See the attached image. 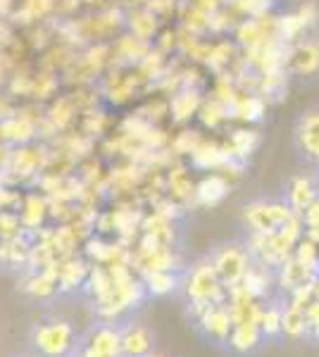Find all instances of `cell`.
<instances>
[{"instance_id": "6da1fadb", "label": "cell", "mask_w": 319, "mask_h": 357, "mask_svg": "<svg viewBox=\"0 0 319 357\" xmlns=\"http://www.w3.org/2000/svg\"><path fill=\"white\" fill-rule=\"evenodd\" d=\"M184 286H186V298H188L193 319H198V314L207 307V305L226 303V286L219 281V276L214 272L210 260H202L195 264V267L188 272Z\"/></svg>"}, {"instance_id": "7a4b0ae2", "label": "cell", "mask_w": 319, "mask_h": 357, "mask_svg": "<svg viewBox=\"0 0 319 357\" xmlns=\"http://www.w3.org/2000/svg\"><path fill=\"white\" fill-rule=\"evenodd\" d=\"M31 341L43 357H67L74 350V329L62 319L45 321L34 329Z\"/></svg>"}, {"instance_id": "3957f363", "label": "cell", "mask_w": 319, "mask_h": 357, "mask_svg": "<svg viewBox=\"0 0 319 357\" xmlns=\"http://www.w3.org/2000/svg\"><path fill=\"white\" fill-rule=\"evenodd\" d=\"M291 215L293 210L288 207V203H281V200H258V203H251L246 207L243 220H246L253 234H274L276 229L286 224Z\"/></svg>"}, {"instance_id": "277c9868", "label": "cell", "mask_w": 319, "mask_h": 357, "mask_svg": "<svg viewBox=\"0 0 319 357\" xmlns=\"http://www.w3.org/2000/svg\"><path fill=\"white\" fill-rule=\"evenodd\" d=\"M210 262L219 276V281L229 289V286L241 284L243 276H246V272L251 269L253 257L243 245H222L210 257Z\"/></svg>"}, {"instance_id": "5b68a950", "label": "cell", "mask_w": 319, "mask_h": 357, "mask_svg": "<svg viewBox=\"0 0 319 357\" xmlns=\"http://www.w3.org/2000/svg\"><path fill=\"white\" fill-rule=\"evenodd\" d=\"M198 326L202 331V336L210 338L212 343H226L229 341L231 326H234V319H231L229 305L226 303H212L207 305L205 310L198 314Z\"/></svg>"}, {"instance_id": "8992f818", "label": "cell", "mask_w": 319, "mask_h": 357, "mask_svg": "<svg viewBox=\"0 0 319 357\" xmlns=\"http://www.w3.org/2000/svg\"><path fill=\"white\" fill-rule=\"evenodd\" d=\"M81 357H119V329L107 324L98 326L86 338V345L79 350Z\"/></svg>"}, {"instance_id": "52a82bcc", "label": "cell", "mask_w": 319, "mask_h": 357, "mask_svg": "<svg viewBox=\"0 0 319 357\" xmlns=\"http://www.w3.org/2000/svg\"><path fill=\"white\" fill-rule=\"evenodd\" d=\"M153 350V333L143 324H126L119 329V357H146Z\"/></svg>"}, {"instance_id": "ba28073f", "label": "cell", "mask_w": 319, "mask_h": 357, "mask_svg": "<svg viewBox=\"0 0 319 357\" xmlns=\"http://www.w3.org/2000/svg\"><path fill=\"white\" fill-rule=\"evenodd\" d=\"M315 20H317V8L312 3L303 5L300 10H295V13L286 15V17H279V20H276V31H279V38L283 43L295 41V38H298L307 26L315 24Z\"/></svg>"}, {"instance_id": "9c48e42d", "label": "cell", "mask_w": 319, "mask_h": 357, "mask_svg": "<svg viewBox=\"0 0 319 357\" xmlns=\"http://www.w3.org/2000/svg\"><path fill=\"white\" fill-rule=\"evenodd\" d=\"M286 67L295 74H315L319 69V45L300 41L286 50Z\"/></svg>"}, {"instance_id": "30bf717a", "label": "cell", "mask_w": 319, "mask_h": 357, "mask_svg": "<svg viewBox=\"0 0 319 357\" xmlns=\"http://www.w3.org/2000/svg\"><path fill=\"white\" fill-rule=\"evenodd\" d=\"M312 279H317V274L312 272V269H307L305 264H300L295 257H288L286 262H281L279 267H276V286H279L283 293H291L298 289V286L310 284Z\"/></svg>"}, {"instance_id": "8fae6325", "label": "cell", "mask_w": 319, "mask_h": 357, "mask_svg": "<svg viewBox=\"0 0 319 357\" xmlns=\"http://www.w3.org/2000/svg\"><path fill=\"white\" fill-rule=\"evenodd\" d=\"M262 329L260 324H253V321H246V324H234L231 326V333H229V348L239 355H248L253 350L260 348L262 343Z\"/></svg>"}, {"instance_id": "7c38bea8", "label": "cell", "mask_w": 319, "mask_h": 357, "mask_svg": "<svg viewBox=\"0 0 319 357\" xmlns=\"http://www.w3.org/2000/svg\"><path fill=\"white\" fill-rule=\"evenodd\" d=\"M229 153L224 151V146H217L214 141H202L193 148L191 153V162L198 169H210V172H219L222 167L229 162Z\"/></svg>"}, {"instance_id": "4fadbf2b", "label": "cell", "mask_w": 319, "mask_h": 357, "mask_svg": "<svg viewBox=\"0 0 319 357\" xmlns=\"http://www.w3.org/2000/svg\"><path fill=\"white\" fill-rule=\"evenodd\" d=\"M229 186L231 183L214 172L210 176H202L198 183H195V193H193V203L198 205H217L224 200V195L229 193Z\"/></svg>"}, {"instance_id": "5bb4252c", "label": "cell", "mask_w": 319, "mask_h": 357, "mask_svg": "<svg viewBox=\"0 0 319 357\" xmlns=\"http://www.w3.org/2000/svg\"><path fill=\"white\" fill-rule=\"evenodd\" d=\"M89 264L84 260H77V257H67L57 264V291L67 293V291H74L79 289L81 284L86 281L89 276Z\"/></svg>"}, {"instance_id": "9a60e30c", "label": "cell", "mask_w": 319, "mask_h": 357, "mask_svg": "<svg viewBox=\"0 0 319 357\" xmlns=\"http://www.w3.org/2000/svg\"><path fill=\"white\" fill-rule=\"evenodd\" d=\"M200 105H202L200 93L195 89H191V86H186L181 93H177L172 98V102H170L172 119L174 122H186V119H191L193 114H198Z\"/></svg>"}, {"instance_id": "2e32d148", "label": "cell", "mask_w": 319, "mask_h": 357, "mask_svg": "<svg viewBox=\"0 0 319 357\" xmlns=\"http://www.w3.org/2000/svg\"><path fill=\"white\" fill-rule=\"evenodd\" d=\"M317 195H319V188L310 176H295L291 181V188H288V207L300 215Z\"/></svg>"}, {"instance_id": "e0dca14e", "label": "cell", "mask_w": 319, "mask_h": 357, "mask_svg": "<svg viewBox=\"0 0 319 357\" xmlns=\"http://www.w3.org/2000/svg\"><path fill=\"white\" fill-rule=\"evenodd\" d=\"M298 138H300L303 151L319 162V110L307 112L305 117L300 119Z\"/></svg>"}, {"instance_id": "ac0fdd59", "label": "cell", "mask_w": 319, "mask_h": 357, "mask_svg": "<svg viewBox=\"0 0 319 357\" xmlns=\"http://www.w3.org/2000/svg\"><path fill=\"white\" fill-rule=\"evenodd\" d=\"M167 188H170V198H174L177 203H188V200H193L195 183L184 167L170 169V174H167Z\"/></svg>"}, {"instance_id": "d6986e66", "label": "cell", "mask_w": 319, "mask_h": 357, "mask_svg": "<svg viewBox=\"0 0 319 357\" xmlns=\"http://www.w3.org/2000/svg\"><path fill=\"white\" fill-rule=\"evenodd\" d=\"M129 29L133 38H141V41H150L158 31V15L150 8H141L136 13L129 15Z\"/></svg>"}, {"instance_id": "ffe728a7", "label": "cell", "mask_w": 319, "mask_h": 357, "mask_svg": "<svg viewBox=\"0 0 319 357\" xmlns=\"http://www.w3.org/2000/svg\"><path fill=\"white\" fill-rule=\"evenodd\" d=\"M281 336L291 338V341H300L307 336V321H305V310L303 307H283L281 314Z\"/></svg>"}, {"instance_id": "44dd1931", "label": "cell", "mask_w": 319, "mask_h": 357, "mask_svg": "<svg viewBox=\"0 0 319 357\" xmlns=\"http://www.w3.org/2000/svg\"><path fill=\"white\" fill-rule=\"evenodd\" d=\"M141 229H143V234L153 236V238L158 241V243H162V245H172L174 243V224H172V220L158 215V212L143 217Z\"/></svg>"}, {"instance_id": "7402d4cb", "label": "cell", "mask_w": 319, "mask_h": 357, "mask_svg": "<svg viewBox=\"0 0 319 357\" xmlns=\"http://www.w3.org/2000/svg\"><path fill=\"white\" fill-rule=\"evenodd\" d=\"M255 146H258V134L251 129H239L231 134L229 143L224 146V151L229 153L231 160H246L248 155L255 151Z\"/></svg>"}, {"instance_id": "603a6c76", "label": "cell", "mask_w": 319, "mask_h": 357, "mask_svg": "<svg viewBox=\"0 0 319 357\" xmlns=\"http://www.w3.org/2000/svg\"><path fill=\"white\" fill-rule=\"evenodd\" d=\"M84 286L89 289L91 296L98 301H103V298H107L110 293H112V276H110L107 267H103V264H94V267L89 269V276H86Z\"/></svg>"}, {"instance_id": "cb8c5ba5", "label": "cell", "mask_w": 319, "mask_h": 357, "mask_svg": "<svg viewBox=\"0 0 319 357\" xmlns=\"http://www.w3.org/2000/svg\"><path fill=\"white\" fill-rule=\"evenodd\" d=\"M141 281L143 289L150 296H167V293H172L179 286V279L174 272H148L141 274Z\"/></svg>"}, {"instance_id": "d4e9b609", "label": "cell", "mask_w": 319, "mask_h": 357, "mask_svg": "<svg viewBox=\"0 0 319 357\" xmlns=\"http://www.w3.org/2000/svg\"><path fill=\"white\" fill-rule=\"evenodd\" d=\"M48 203H45L40 195H29L27 198V203H24V212H22V217H20V222L24 224V227L29 229H36L43 224L45 220V215H48Z\"/></svg>"}, {"instance_id": "484cf974", "label": "cell", "mask_w": 319, "mask_h": 357, "mask_svg": "<svg viewBox=\"0 0 319 357\" xmlns=\"http://www.w3.org/2000/svg\"><path fill=\"white\" fill-rule=\"evenodd\" d=\"M291 257H295L300 264H305L307 269H312L315 274H319V243H317V241L303 236V238L295 243Z\"/></svg>"}, {"instance_id": "4316f807", "label": "cell", "mask_w": 319, "mask_h": 357, "mask_svg": "<svg viewBox=\"0 0 319 357\" xmlns=\"http://www.w3.org/2000/svg\"><path fill=\"white\" fill-rule=\"evenodd\" d=\"M281 314H283V307H279V305H269V307H262V317H260V329H262L265 338L281 336Z\"/></svg>"}, {"instance_id": "83f0119b", "label": "cell", "mask_w": 319, "mask_h": 357, "mask_svg": "<svg viewBox=\"0 0 319 357\" xmlns=\"http://www.w3.org/2000/svg\"><path fill=\"white\" fill-rule=\"evenodd\" d=\"M229 110L222 105L219 100H214V98H210V100H202V105H200V110H198V114H200V122L205 124V126H210V129H214L217 124H222L229 114H226Z\"/></svg>"}, {"instance_id": "f1b7e54d", "label": "cell", "mask_w": 319, "mask_h": 357, "mask_svg": "<svg viewBox=\"0 0 319 357\" xmlns=\"http://www.w3.org/2000/svg\"><path fill=\"white\" fill-rule=\"evenodd\" d=\"M141 169H138L136 165L129 162L126 167H121V169L112 172V183L119 188V191H129V188L136 186L138 181H141Z\"/></svg>"}, {"instance_id": "f546056e", "label": "cell", "mask_w": 319, "mask_h": 357, "mask_svg": "<svg viewBox=\"0 0 319 357\" xmlns=\"http://www.w3.org/2000/svg\"><path fill=\"white\" fill-rule=\"evenodd\" d=\"M300 217H303V227H305L303 236H307V238H312L319 243V195L305 207L303 212H300Z\"/></svg>"}, {"instance_id": "4dcf8cb0", "label": "cell", "mask_w": 319, "mask_h": 357, "mask_svg": "<svg viewBox=\"0 0 319 357\" xmlns=\"http://www.w3.org/2000/svg\"><path fill=\"white\" fill-rule=\"evenodd\" d=\"M272 0H231V10L239 15H248V17H258L265 15L269 10Z\"/></svg>"}, {"instance_id": "1f68e13d", "label": "cell", "mask_w": 319, "mask_h": 357, "mask_svg": "<svg viewBox=\"0 0 319 357\" xmlns=\"http://www.w3.org/2000/svg\"><path fill=\"white\" fill-rule=\"evenodd\" d=\"M198 143H200V136L195 134V131H184V134L174 141V151L179 155H191Z\"/></svg>"}, {"instance_id": "d6a6232c", "label": "cell", "mask_w": 319, "mask_h": 357, "mask_svg": "<svg viewBox=\"0 0 319 357\" xmlns=\"http://www.w3.org/2000/svg\"><path fill=\"white\" fill-rule=\"evenodd\" d=\"M305 321H307V336L319 341V301H312L305 307Z\"/></svg>"}, {"instance_id": "836d02e7", "label": "cell", "mask_w": 319, "mask_h": 357, "mask_svg": "<svg viewBox=\"0 0 319 357\" xmlns=\"http://www.w3.org/2000/svg\"><path fill=\"white\" fill-rule=\"evenodd\" d=\"M179 210H181V203H177V200H172V198L155 200V205H153V212H158V215L167 217V220H177Z\"/></svg>"}, {"instance_id": "e575fe53", "label": "cell", "mask_w": 319, "mask_h": 357, "mask_svg": "<svg viewBox=\"0 0 319 357\" xmlns=\"http://www.w3.org/2000/svg\"><path fill=\"white\" fill-rule=\"evenodd\" d=\"M224 3H226V0H193L191 5H195V8H200V10H205V13H214V10L224 8Z\"/></svg>"}, {"instance_id": "d590c367", "label": "cell", "mask_w": 319, "mask_h": 357, "mask_svg": "<svg viewBox=\"0 0 319 357\" xmlns=\"http://www.w3.org/2000/svg\"><path fill=\"white\" fill-rule=\"evenodd\" d=\"M315 301H319V274H317V279H315Z\"/></svg>"}, {"instance_id": "8d00e7d4", "label": "cell", "mask_w": 319, "mask_h": 357, "mask_svg": "<svg viewBox=\"0 0 319 357\" xmlns=\"http://www.w3.org/2000/svg\"><path fill=\"white\" fill-rule=\"evenodd\" d=\"M146 357H170V355H162V353H148Z\"/></svg>"}, {"instance_id": "74e56055", "label": "cell", "mask_w": 319, "mask_h": 357, "mask_svg": "<svg viewBox=\"0 0 319 357\" xmlns=\"http://www.w3.org/2000/svg\"><path fill=\"white\" fill-rule=\"evenodd\" d=\"M67 357H81V353H77V355H74V353H72V355H67Z\"/></svg>"}]
</instances>
